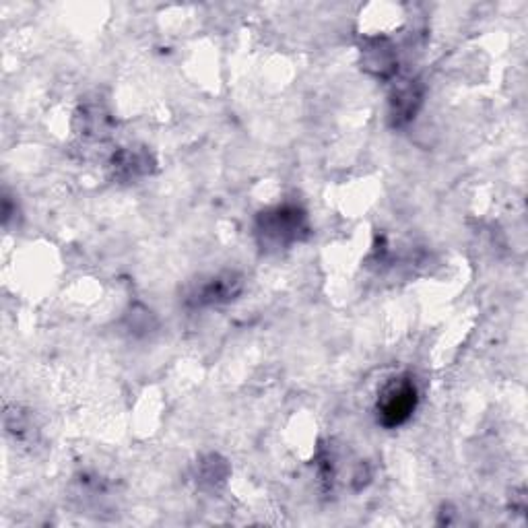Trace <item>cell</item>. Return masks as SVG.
Listing matches in <instances>:
<instances>
[{
	"instance_id": "7a4b0ae2",
	"label": "cell",
	"mask_w": 528,
	"mask_h": 528,
	"mask_svg": "<svg viewBox=\"0 0 528 528\" xmlns=\"http://www.w3.org/2000/svg\"><path fill=\"white\" fill-rule=\"evenodd\" d=\"M258 234L267 244L289 246L308 234L306 213L297 207H279L260 215Z\"/></svg>"
},
{
	"instance_id": "6da1fadb",
	"label": "cell",
	"mask_w": 528,
	"mask_h": 528,
	"mask_svg": "<svg viewBox=\"0 0 528 528\" xmlns=\"http://www.w3.org/2000/svg\"><path fill=\"white\" fill-rule=\"evenodd\" d=\"M417 407V388L411 376L394 378L388 386H384L380 401H378V421L388 427H401L407 423Z\"/></svg>"
},
{
	"instance_id": "3957f363",
	"label": "cell",
	"mask_w": 528,
	"mask_h": 528,
	"mask_svg": "<svg viewBox=\"0 0 528 528\" xmlns=\"http://www.w3.org/2000/svg\"><path fill=\"white\" fill-rule=\"evenodd\" d=\"M242 291V281L236 275H223L207 283L201 291L196 293V304L198 306H211V304H223L234 300V295Z\"/></svg>"
},
{
	"instance_id": "277c9868",
	"label": "cell",
	"mask_w": 528,
	"mask_h": 528,
	"mask_svg": "<svg viewBox=\"0 0 528 528\" xmlns=\"http://www.w3.org/2000/svg\"><path fill=\"white\" fill-rule=\"evenodd\" d=\"M419 97H421V95L417 93V89H415L413 85L405 87L401 93H396L394 102H392V106H394L392 114H394L396 122H401L403 118L407 120V118H411V116L415 114V104L421 102Z\"/></svg>"
}]
</instances>
